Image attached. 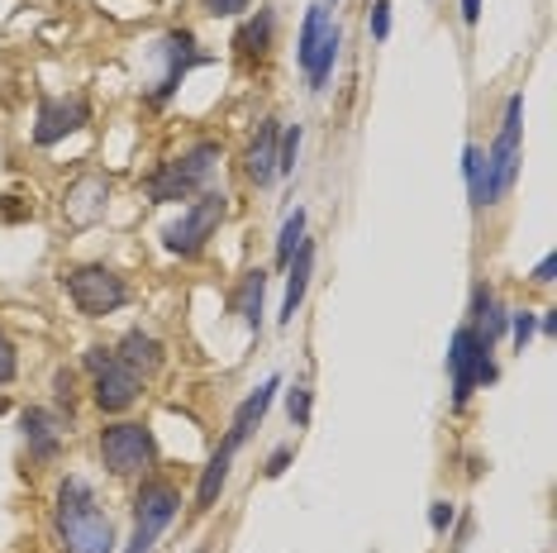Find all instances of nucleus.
Wrapping results in <instances>:
<instances>
[{
  "label": "nucleus",
  "instance_id": "obj_1",
  "mask_svg": "<svg viewBox=\"0 0 557 553\" xmlns=\"http://www.w3.org/2000/svg\"><path fill=\"white\" fill-rule=\"evenodd\" d=\"M53 530H58L62 553H115V525L96 506V492L82 477H67L58 487Z\"/></svg>",
  "mask_w": 557,
  "mask_h": 553
},
{
  "label": "nucleus",
  "instance_id": "obj_2",
  "mask_svg": "<svg viewBox=\"0 0 557 553\" xmlns=\"http://www.w3.org/2000/svg\"><path fill=\"white\" fill-rule=\"evenodd\" d=\"M224 216H230V196H224V192H200L191 206L182 210V220L162 230V244H168V254H182V258L200 254V248L214 238V230H220Z\"/></svg>",
  "mask_w": 557,
  "mask_h": 553
},
{
  "label": "nucleus",
  "instance_id": "obj_3",
  "mask_svg": "<svg viewBox=\"0 0 557 553\" xmlns=\"http://www.w3.org/2000/svg\"><path fill=\"white\" fill-rule=\"evenodd\" d=\"M491 348L472 324H462L458 334H453L448 344V372H453V406H467V396L476 392V386H491L496 382V362H491Z\"/></svg>",
  "mask_w": 557,
  "mask_h": 553
},
{
  "label": "nucleus",
  "instance_id": "obj_4",
  "mask_svg": "<svg viewBox=\"0 0 557 553\" xmlns=\"http://www.w3.org/2000/svg\"><path fill=\"white\" fill-rule=\"evenodd\" d=\"M214 162H220V148H214V144H196L191 153L162 162L153 177L144 182V192H148V200H186V196H196L200 186H206V177L214 172Z\"/></svg>",
  "mask_w": 557,
  "mask_h": 553
},
{
  "label": "nucleus",
  "instance_id": "obj_5",
  "mask_svg": "<svg viewBox=\"0 0 557 553\" xmlns=\"http://www.w3.org/2000/svg\"><path fill=\"white\" fill-rule=\"evenodd\" d=\"M519 120H524V96H510L505 100L496 148L486 153V200L491 206H496L500 196H510V186L519 177Z\"/></svg>",
  "mask_w": 557,
  "mask_h": 553
},
{
  "label": "nucleus",
  "instance_id": "obj_6",
  "mask_svg": "<svg viewBox=\"0 0 557 553\" xmlns=\"http://www.w3.org/2000/svg\"><path fill=\"white\" fill-rule=\"evenodd\" d=\"M86 372L96 377V406L106 415H120L138 401V372L110 348H86Z\"/></svg>",
  "mask_w": 557,
  "mask_h": 553
},
{
  "label": "nucleus",
  "instance_id": "obj_7",
  "mask_svg": "<svg viewBox=\"0 0 557 553\" xmlns=\"http://www.w3.org/2000/svg\"><path fill=\"white\" fill-rule=\"evenodd\" d=\"M176 511H182V496H176V487H168V482H144V487H138V496H134V544H129V553H153V539L176 520Z\"/></svg>",
  "mask_w": 557,
  "mask_h": 553
},
{
  "label": "nucleus",
  "instance_id": "obj_8",
  "mask_svg": "<svg viewBox=\"0 0 557 553\" xmlns=\"http://www.w3.org/2000/svg\"><path fill=\"white\" fill-rule=\"evenodd\" d=\"M62 282H67V296L77 300V310L82 316H91V320L110 316V310H120L124 300H129L124 282L110 268H72Z\"/></svg>",
  "mask_w": 557,
  "mask_h": 553
},
{
  "label": "nucleus",
  "instance_id": "obj_9",
  "mask_svg": "<svg viewBox=\"0 0 557 553\" xmlns=\"http://www.w3.org/2000/svg\"><path fill=\"white\" fill-rule=\"evenodd\" d=\"M153 454H158L153 430H144V425H110V430L100 434V458H106V468L115 477L144 472L148 463H153Z\"/></svg>",
  "mask_w": 557,
  "mask_h": 553
},
{
  "label": "nucleus",
  "instance_id": "obj_10",
  "mask_svg": "<svg viewBox=\"0 0 557 553\" xmlns=\"http://www.w3.org/2000/svg\"><path fill=\"white\" fill-rule=\"evenodd\" d=\"M91 120V110H86V100H44L39 106V124H34V144L39 148H53L58 138H67V134H77L82 124Z\"/></svg>",
  "mask_w": 557,
  "mask_h": 553
},
{
  "label": "nucleus",
  "instance_id": "obj_11",
  "mask_svg": "<svg viewBox=\"0 0 557 553\" xmlns=\"http://www.w3.org/2000/svg\"><path fill=\"white\" fill-rule=\"evenodd\" d=\"M162 58H168V72H162V82L153 86V100H168L176 86H182V77L200 62V53L191 48V34H168L162 39Z\"/></svg>",
  "mask_w": 557,
  "mask_h": 553
},
{
  "label": "nucleus",
  "instance_id": "obj_12",
  "mask_svg": "<svg viewBox=\"0 0 557 553\" xmlns=\"http://www.w3.org/2000/svg\"><path fill=\"white\" fill-rule=\"evenodd\" d=\"M276 377H268V382L258 386L252 396H244L238 401V410H234V425H230V439H224V448H238L244 439L252 434V425H262V415H268V406H272V396H276Z\"/></svg>",
  "mask_w": 557,
  "mask_h": 553
},
{
  "label": "nucleus",
  "instance_id": "obj_13",
  "mask_svg": "<svg viewBox=\"0 0 557 553\" xmlns=\"http://www.w3.org/2000/svg\"><path fill=\"white\" fill-rule=\"evenodd\" d=\"M276 138H282V124L276 120H262V130L258 138H252V148H248V177L258 182V186H272L276 182Z\"/></svg>",
  "mask_w": 557,
  "mask_h": 553
},
{
  "label": "nucleus",
  "instance_id": "obj_14",
  "mask_svg": "<svg viewBox=\"0 0 557 553\" xmlns=\"http://www.w3.org/2000/svg\"><path fill=\"white\" fill-rule=\"evenodd\" d=\"M290 276H286V300H282V324H290V316H296V306L306 300V286H310V268H314V244L310 238H300V248L290 254Z\"/></svg>",
  "mask_w": 557,
  "mask_h": 553
},
{
  "label": "nucleus",
  "instance_id": "obj_15",
  "mask_svg": "<svg viewBox=\"0 0 557 553\" xmlns=\"http://www.w3.org/2000/svg\"><path fill=\"white\" fill-rule=\"evenodd\" d=\"M338 29L329 24V29L314 39V48L306 53V62H300V72H306V82H310V91H324V82H329V72H334V62H338Z\"/></svg>",
  "mask_w": 557,
  "mask_h": 553
},
{
  "label": "nucleus",
  "instance_id": "obj_16",
  "mask_svg": "<svg viewBox=\"0 0 557 553\" xmlns=\"http://www.w3.org/2000/svg\"><path fill=\"white\" fill-rule=\"evenodd\" d=\"M106 196H110V186L100 182V177L77 182V186L67 192V220H72V224H91V220H100V216H106Z\"/></svg>",
  "mask_w": 557,
  "mask_h": 553
},
{
  "label": "nucleus",
  "instance_id": "obj_17",
  "mask_svg": "<svg viewBox=\"0 0 557 553\" xmlns=\"http://www.w3.org/2000/svg\"><path fill=\"white\" fill-rule=\"evenodd\" d=\"M120 362H129L134 372H158L162 368V344L144 330H129L120 339Z\"/></svg>",
  "mask_w": 557,
  "mask_h": 553
},
{
  "label": "nucleus",
  "instance_id": "obj_18",
  "mask_svg": "<svg viewBox=\"0 0 557 553\" xmlns=\"http://www.w3.org/2000/svg\"><path fill=\"white\" fill-rule=\"evenodd\" d=\"M20 425H24V439H29L34 458H53L58 454V420L48 410H24Z\"/></svg>",
  "mask_w": 557,
  "mask_h": 553
},
{
  "label": "nucleus",
  "instance_id": "obj_19",
  "mask_svg": "<svg viewBox=\"0 0 557 553\" xmlns=\"http://www.w3.org/2000/svg\"><path fill=\"white\" fill-rule=\"evenodd\" d=\"M230 463H234V448L220 444V454L206 463V472H200V487H196V511H210L214 501H220L224 482H230Z\"/></svg>",
  "mask_w": 557,
  "mask_h": 553
},
{
  "label": "nucleus",
  "instance_id": "obj_20",
  "mask_svg": "<svg viewBox=\"0 0 557 553\" xmlns=\"http://www.w3.org/2000/svg\"><path fill=\"white\" fill-rule=\"evenodd\" d=\"M262 292H268V272H248L244 276V286H238V296H234V306L244 310V320L252 324V330H262Z\"/></svg>",
  "mask_w": 557,
  "mask_h": 553
},
{
  "label": "nucleus",
  "instance_id": "obj_21",
  "mask_svg": "<svg viewBox=\"0 0 557 553\" xmlns=\"http://www.w3.org/2000/svg\"><path fill=\"white\" fill-rule=\"evenodd\" d=\"M462 172H467V192H472V210L491 206L486 200V153H481L476 144L462 148Z\"/></svg>",
  "mask_w": 557,
  "mask_h": 553
},
{
  "label": "nucleus",
  "instance_id": "obj_22",
  "mask_svg": "<svg viewBox=\"0 0 557 553\" xmlns=\"http://www.w3.org/2000/svg\"><path fill=\"white\" fill-rule=\"evenodd\" d=\"M268 39H272V10H258V20H248L244 29H238L234 48L252 58V53H262V48H268Z\"/></svg>",
  "mask_w": 557,
  "mask_h": 553
},
{
  "label": "nucleus",
  "instance_id": "obj_23",
  "mask_svg": "<svg viewBox=\"0 0 557 553\" xmlns=\"http://www.w3.org/2000/svg\"><path fill=\"white\" fill-rule=\"evenodd\" d=\"M300 238H306V210H290L286 224H282V238H276V262H290V254L300 248Z\"/></svg>",
  "mask_w": 557,
  "mask_h": 553
},
{
  "label": "nucleus",
  "instance_id": "obj_24",
  "mask_svg": "<svg viewBox=\"0 0 557 553\" xmlns=\"http://www.w3.org/2000/svg\"><path fill=\"white\" fill-rule=\"evenodd\" d=\"M329 29V10L324 5H310L306 10V24H300V39H296V62H306V53L314 48V39Z\"/></svg>",
  "mask_w": 557,
  "mask_h": 553
},
{
  "label": "nucleus",
  "instance_id": "obj_25",
  "mask_svg": "<svg viewBox=\"0 0 557 553\" xmlns=\"http://www.w3.org/2000/svg\"><path fill=\"white\" fill-rule=\"evenodd\" d=\"M296 153H300V124H290V130L276 138V177H282V172H296Z\"/></svg>",
  "mask_w": 557,
  "mask_h": 553
},
{
  "label": "nucleus",
  "instance_id": "obj_26",
  "mask_svg": "<svg viewBox=\"0 0 557 553\" xmlns=\"http://www.w3.org/2000/svg\"><path fill=\"white\" fill-rule=\"evenodd\" d=\"M286 410H290V425H310V392L306 386H296V392L286 396Z\"/></svg>",
  "mask_w": 557,
  "mask_h": 553
},
{
  "label": "nucleus",
  "instance_id": "obj_27",
  "mask_svg": "<svg viewBox=\"0 0 557 553\" xmlns=\"http://www.w3.org/2000/svg\"><path fill=\"white\" fill-rule=\"evenodd\" d=\"M15 372H20L15 344H10V339H5V334H0V386H5V382H15Z\"/></svg>",
  "mask_w": 557,
  "mask_h": 553
},
{
  "label": "nucleus",
  "instance_id": "obj_28",
  "mask_svg": "<svg viewBox=\"0 0 557 553\" xmlns=\"http://www.w3.org/2000/svg\"><path fill=\"white\" fill-rule=\"evenodd\" d=\"M391 34V0H372V39L382 44Z\"/></svg>",
  "mask_w": 557,
  "mask_h": 553
},
{
  "label": "nucleus",
  "instance_id": "obj_29",
  "mask_svg": "<svg viewBox=\"0 0 557 553\" xmlns=\"http://www.w3.org/2000/svg\"><path fill=\"white\" fill-rule=\"evenodd\" d=\"M510 330H515V344L524 348L529 339H534V330H539V320L529 316V310H519V316H510Z\"/></svg>",
  "mask_w": 557,
  "mask_h": 553
},
{
  "label": "nucleus",
  "instance_id": "obj_30",
  "mask_svg": "<svg viewBox=\"0 0 557 553\" xmlns=\"http://www.w3.org/2000/svg\"><path fill=\"white\" fill-rule=\"evenodd\" d=\"M429 525H434L438 534L448 530V525H453V506H448V501H434V506H429Z\"/></svg>",
  "mask_w": 557,
  "mask_h": 553
},
{
  "label": "nucleus",
  "instance_id": "obj_31",
  "mask_svg": "<svg viewBox=\"0 0 557 553\" xmlns=\"http://www.w3.org/2000/svg\"><path fill=\"white\" fill-rule=\"evenodd\" d=\"M200 5H206L210 15H238V10H244L248 0H200Z\"/></svg>",
  "mask_w": 557,
  "mask_h": 553
},
{
  "label": "nucleus",
  "instance_id": "obj_32",
  "mask_svg": "<svg viewBox=\"0 0 557 553\" xmlns=\"http://www.w3.org/2000/svg\"><path fill=\"white\" fill-rule=\"evenodd\" d=\"M286 463H290V448H276V454L268 458V477H282V472H286Z\"/></svg>",
  "mask_w": 557,
  "mask_h": 553
},
{
  "label": "nucleus",
  "instance_id": "obj_33",
  "mask_svg": "<svg viewBox=\"0 0 557 553\" xmlns=\"http://www.w3.org/2000/svg\"><path fill=\"white\" fill-rule=\"evenodd\" d=\"M553 268H557V262H553V258H543L539 268H534V282H539V286H548V282H553Z\"/></svg>",
  "mask_w": 557,
  "mask_h": 553
},
{
  "label": "nucleus",
  "instance_id": "obj_34",
  "mask_svg": "<svg viewBox=\"0 0 557 553\" xmlns=\"http://www.w3.org/2000/svg\"><path fill=\"white\" fill-rule=\"evenodd\" d=\"M462 20H467V24L481 20V0H462Z\"/></svg>",
  "mask_w": 557,
  "mask_h": 553
}]
</instances>
